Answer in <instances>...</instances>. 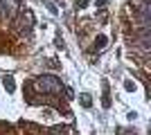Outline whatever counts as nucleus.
<instances>
[{"instance_id":"f257e3e1","label":"nucleus","mask_w":151,"mask_h":135,"mask_svg":"<svg viewBox=\"0 0 151 135\" xmlns=\"http://www.w3.org/2000/svg\"><path fill=\"white\" fill-rule=\"evenodd\" d=\"M38 86H41V90H45V92H52V95H61V84H59L57 77H52V74H45V77L38 79Z\"/></svg>"},{"instance_id":"20e7f679","label":"nucleus","mask_w":151,"mask_h":135,"mask_svg":"<svg viewBox=\"0 0 151 135\" xmlns=\"http://www.w3.org/2000/svg\"><path fill=\"white\" fill-rule=\"evenodd\" d=\"M81 101H83V106H90V99H88V95H81Z\"/></svg>"},{"instance_id":"f03ea898","label":"nucleus","mask_w":151,"mask_h":135,"mask_svg":"<svg viewBox=\"0 0 151 135\" xmlns=\"http://www.w3.org/2000/svg\"><path fill=\"white\" fill-rule=\"evenodd\" d=\"M0 2H2V11H5V16L14 18V16L18 14V2H16V0H0Z\"/></svg>"},{"instance_id":"7ed1b4c3","label":"nucleus","mask_w":151,"mask_h":135,"mask_svg":"<svg viewBox=\"0 0 151 135\" xmlns=\"http://www.w3.org/2000/svg\"><path fill=\"white\" fill-rule=\"evenodd\" d=\"M5 88L9 90V92L14 90V81H12V79H5Z\"/></svg>"}]
</instances>
